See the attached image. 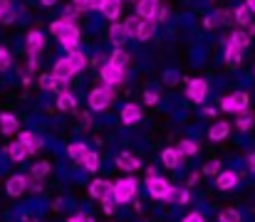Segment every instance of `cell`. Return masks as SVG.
I'll list each match as a JSON object with an SVG mask.
<instances>
[{
    "instance_id": "1",
    "label": "cell",
    "mask_w": 255,
    "mask_h": 222,
    "mask_svg": "<svg viewBox=\"0 0 255 222\" xmlns=\"http://www.w3.org/2000/svg\"><path fill=\"white\" fill-rule=\"evenodd\" d=\"M57 37H60L62 47H65L70 55L80 50V27H77L75 22H65V20H62V27H60Z\"/></svg>"
},
{
    "instance_id": "2",
    "label": "cell",
    "mask_w": 255,
    "mask_h": 222,
    "mask_svg": "<svg viewBox=\"0 0 255 222\" xmlns=\"http://www.w3.org/2000/svg\"><path fill=\"white\" fill-rule=\"evenodd\" d=\"M136 180L134 178H124V180H119L117 185H112V198H114V203H129L134 195H136Z\"/></svg>"
},
{
    "instance_id": "3",
    "label": "cell",
    "mask_w": 255,
    "mask_h": 222,
    "mask_svg": "<svg viewBox=\"0 0 255 222\" xmlns=\"http://www.w3.org/2000/svg\"><path fill=\"white\" fill-rule=\"evenodd\" d=\"M112 96H114V91H112V86H97V89H92L89 91V109H94V111H104L109 104H112Z\"/></svg>"
},
{
    "instance_id": "4",
    "label": "cell",
    "mask_w": 255,
    "mask_h": 222,
    "mask_svg": "<svg viewBox=\"0 0 255 222\" xmlns=\"http://www.w3.org/2000/svg\"><path fill=\"white\" fill-rule=\"evenodd\" d=\"M248 104H251L248 91H236V94H231V96H223V101H221L223 111H233V114L246 111V109H248Z\"/></svg>"
},
{
    "instance_id": "5",
    "label": "cell",
    "mask_w": 255,
    "mask_h": 222,
    "mask_svg": "<svg viewBox=\"0 0 255 222\" xmlns=\"http://www.w3.org/2000/svg\"><path fill=\"white\" fill-rule=\"evenodd\" d=\"M186 94H188V99H191L193 104H203V101H206V94H208V84H206V79H191Z\"/></svg>"
},
{
    "instance_id": "6",
    "label": "cell",
    "mask_w": 255,
    "mask_h": 222,
    "mask_svg": "<svg viewBox=\"0 0 255 222\" xmlns=\"http://www.w3.org/2000/svg\"><path fill=\"white\" fill-rule=\"evenodd\" d=\"M146 188H149V195L151 198H156V200H166V195H169L171 185L169 180H164V178H146Z\"/></svg>"
},
{
    "instance_id": "7",
    "label": "cell",
    "mask_w": 255,
    "mask_h": 222,
    "mask_svg": "<svg viewBox=\"0 0 255 222\" xmlns=\"http://www.w3.org/2000/svg\"><path fill=\"white\" fill-rule=\"evenodd\" d=\"M124 76H127V72H124V70H119V67H112L109 62L102 67V79H104V84H107V86L122 84V81H124Z\"/></svg>"
},
{
    "instance_id": "8",
    "label": "cell",
    "mask_w": 255,
    "mask_h": 222,
    "mask_svg": "<svg viewBox=\"0 0 255 222\" xmlns=\"http://www.w3.org/2000/svg\"><path fill=\"white\" fill-rule=\"evenodd\" d=\"M159 5H161L159 0H139V2H136V17H141V20H154Z\"/></svg>"
},
{
    "instance_id": "9",
    "label": "cell",
    "mask_w": 255,
    "mask_h": 222,
    "mask_svg": "<svg viewBox=\"0 0 255 222\" xmlns=\"http://www.w3.org/2000/svg\"><path fill=\"white\" fill-rule=\"evenodd\" d=\"M25 188H27V175H12L7 180V185H5V190H7L10 198H20L25 193Z\"/></svg>"
},
{
    "instance_id": "10",
    "label": "cell",
    "mask_w": 255,
    "mask_h": 222,
    "mask_svg": "<svg viewBox=\"0 0 255 222\" xmlns=\"http://www.w3.org/2000/svg\"><path fill=\"white\" fill-rule=\"evenodd\" d=\"M17 141L25 146L27 153H37V150L42 148V136H37V134H32V131H22Z\"/></svg>"
},
{
    "instance_id": "11",
    "label": "cell",
    "mask_w": 255,
    "mask_h": 222,
    "mask_svg": "<svg viewBox=\"0 0 255 222\" xmlns=\"http://www.w3.org/2000/svg\"><path fill=\"white\" fill-rule=\"evenodd\" d=\"M117 168H122V170H127V173H134V170L141 168V160H139L136 155H131V153H119V155H117Z\"/></svg>"
},
{
    "instance_id": "12",
    "label": "cell",
    "mask_w": 255,
    "mask_h": 222,
    "mask_svg": "<svg viewBox=\"0 0 255 222\" xmlns=\"http://www.w3.org/2000/svg\"><path fill=\"white\" fill-rule=\"evenodd\" d=\"M216 185H218L221 190H233V188L238 185V173H233V170H223V173H218Z\"/></svg>"
},
{
    "instance_id": "13",
    "label": "cell",
    "mask_w": 255,
    "mask_h": 222,
    "mask_svg": "<svg viewBox=\"0 0 255 222\" xmlns=\"http://www.w3.org/2000/svg\"><path fill=\"white\" fill-rule=\"evenodd\" d=\"M89 195L97 198V200H104L107 195H112V183L109 180H94L89 185Z\"/></svg>"
},
{
    "instance_id": "14",
    "label": "cell",
    "mask_w": 255,
    "mask_h": 222,
    "mask_svg": "<svg viewBox=\"0 0 255 222\" xmlns=\"http://www.w3.org/2000/svg\"><path fill=\"white\" fill-rule=\"evenodd\" d=\"M166 200H169L171 205H188L191 190H188V188H171L169 195H166Z\"/></svg>"
},
{
    "instance_id": "15",
    "label": "cell",
    "mask_w": 255,
    "mask_h": 222,
    "mask_svg": "<svg viewBox=\"0 0 255 222\" xmlns=\"http://www.w3.org/2000/svg\"><path fill=\"white\" fill-rule=\"evenodd\" d=\"M122 121H124L127 126L141 121V106H136V104H127V106L122 109Z\"/></svg>"
},
{
    "instance_id": "16",
    "label": "cell",
    "mask_w": 255,
    "mask_h": 222,
    "mask_svg": "<svg viewBox=\"0 0 255 222\" xmlns=\"http://www.w3.org/2000/svg\"><path fill=\"white\" fill-rule=\"evenodd\" d=\"M99 12H102L107 20H112V22H114V20L119 17V12H122V0H104Z\"/></svg>"
},
{
    "instance_id": "17",
    "label": "cell",
    "mask_w": 255,
    "mask_h": 222,
    "mask_svg": "<svg viewBox=\"0 0 255 222\" xmlns=\"http://www.w3.org/2000/svg\"><path fill=\"white\" fill-rule=\"evenodd\" d=\"M72 74H77V72L72 70V65H70V60H67V57L55 62V67H52V76H57V79H70Z\"/></svg>"
},
{
    "instance_id": "18",
    "label": "cell",
    "mask_w": 255,
    "mask_h": 222,
    "mask_svg": "<svg viewBox=\"0 0 255 222\" xmlns=\"http://www.w3.org/2000/svg\"><path fill=\"white\" fill-rule=\"evenodd\" d=\"M42 47H45V35L37 32V30L27 32V50H30V55H37Z\"/></svg>"
},
{
    "instance_id": "19",
    "label": "cell",
    "mask_w": 255,
    "mask_h": 222,
    "mask_svg": "<svg viewBox=\"0 0 255 222\" xmlns=\"http://www.w3.org/2000/svg\"><path fill=\"white\" fill-rule=\"evenodd\" d=\"M109 37H112V42H114L117 47H122V45L129 40V35H127L124 25H119V22H112V27H109Z\"/></svg>"
},
{
    "instance_id": "20",
    "label": "cell",
    "mask_w": 255,
    "mask_h": 222,
    "mask_svg": "<svg viewBox=\"0 0 255 222\" xmlns=\"http://www.w3.org/2000/svg\"><path fill=\"white\" fill-rule=\"evenodd\" d=\"M228 134H231V124H226V121H218V124H213V126H211V131H208V139H211V141H223Z\"/></svg>"
},
{
    "instance_id": "21",
    "label": "cell",
    "mask_w": 255,
    "mask_h": 222,
    "mask_svg": "<svg viewBox=\"0 0 255 222\" xmlns=\"http://www.w3.org/2000/svg\"><path fill=\"white\" fill-rule=\"evenodd\" d=\"M0 131L5 136H12L17 131V119L12 114H0Z\"/></svg>"
},
{
    "instance_id": "22",
    "label": "cell",
    "mask_w": 255,
    "mask_h": 222,
    "mask_svg": "<svg viewBox=\"0 0 255 222\" xmlns=\"http://www.w3.org/2000/svg\"><path fill=\"white\" fill-rule=\"evenodd\" d=\"M60 111H72L75 106H77V99L70 94V91H62L60 96H57V104H55Z\"/></svg>"
},
{
    "instance_id": "23",
    "label": "cell",
    "mask_w": 255,
    "mask_h": 222,
    "mask_svg": "<svg viewBox=\"0 0 255 222\" xmlns=\"http://www.w3.org/2000/svg\"><path fill=\"white\" fill-rule=\"evenodd\" d=\"M161 160H164L166 168H178V165H181V153H178L176 148H166V150L161 153Z\"/></svg>"
},
{
    "instance_id": "24",
    "label": "cell",
    "mask_w": 255,
    "mask_h": 222,
    "mask_svg": "<svg viewBox=\"0 0 255 222\" xmlns=\"http://www.w3.org/2000/svg\"><path fill=\"white\" fill-rule=\"evenodd\" d=\"M129 60H131V57H129V55H127V52L119 47V50H114V52H112V57H109V65H112V67H119V70H124V67L129 65Z\"/></svg>"
},
{
    "instance_id": "25",
    "label": "cell",
    "mask_w": 255,
    "mask_h": 222,
    "mask_svg": "<svg viewBox=\"0 0 255 222\" xmlns=\"http://www.w3.org/2000/svg\"><path fill=\"white\" fill-rule=\"evenodd\" d=\"M154 32H156V22H154V20H141V25H139V30H136V37H139V40H149Z\"/></svg>"
},
{
    "instance_id": "26",
    "label": "cell",
    "mask_w": 255,
    "mask_h": 222,
    "mask_svg": "<svg viewBox=\"0 0 255 222\" xmlns=\"http://www.w3.org/2000/svg\"><path fill=\"white\" fill-rule=\"evenodd\" d=\"M251 45V37L243 32V30H236L231 32V47H238V50H246Z\"/></svg>"
},
{
    "instance_id": "27",
    "label": "cell",
    "mask_w": 255,
    "mask_h": 222,
    "mask_svg": "<svg viewBox=\"0 0 255 222\" xmlns=\"http://www.w3.org/2000/svg\"><path fill=\"white\" fill-rule=\"evenodd\" d=\"M67 153H70V158H72V160L82 163V160H85V155L89 153V148H87L85 144H72V146L67 148Z\"/></svg>"
},
{
    "instance_id": "28",
    "label": "cell",
    "mask_w": 255,
    "mask_h": 222,
    "mask_svg": "<svg viewBox=\"0 0 255 222\" xmlns=\"http://www.w3.org/2000/svg\"><path fill=\"white\" fill-rule=\"evenodd\" d=\"M7 155H10L12 160H25V158H27V150H25V146H22L20 141H15V144L7 146Z\"/></svg>"
},
{
    "instance_id": "29",
    "label": "cell",
    "mask_w": 255,
    "mask_h": 222,
    "mask_svg": "<svg viewBox=\"0 0 255 222\" xmlns=\"http://www.w3.org/2000/svg\"><path fill=\"white\" fill-rule=\"evenodd\" d=\"M236 126H238V131H251V129H253V116H251V111H248V109L238 114Z\"/></svg>"
},
{
    "instance_id": "30",
    "label": "cell",
    "mask_w": 255,
    "mask_h": 222,
    "mask_svg": "<svg viewBox=\"0 0 255 222\" xmlns=\"http://www.w3.org/2000/svg\"><path fill=\"white\" fill-rule=\"evenodd\" d=\"M52 168H50V163H37V165H32V173H30V178L27 180H40L42 183V178L50 173Z\"/></svg>"
},
{
    "instance_id": "31",
    "label": "cell",
    "mask_w": 255,
    "mask_h": 222,
    "mask_svg": "<svg viewBox=\"0 0 255 222\" xmlns=\"http://www.w3.org/2000/svg\"><path fill=\"white\" fill-rule=\"evenodd\" d=\"M176 150L181 153V158H183V155H196V153H198V144L186 139V141H181V144L176 146Z\"/></svg>"
},
{
    "instance_id": "32",
    "label": "cell",
    "mask_w": 255,
    "mask_h": 222,
    "mask_svg": "<svg viewBox=\"0 0 255 222\" xmlns=\"http://www.w3.org/2000/svg\"><path fill=\"white\" fill-rule=\"evenodd\" d=\"M233 20L238 22V25H243V27H248L251 25V10L246 7V5H241L236 12H233Z\"/></svg>"
},
{
    "instance_id": "33",
    "label": "cell",
    "mask_w": 255,
    "mask_h": 222,
    "mask_svg": "<svg viewBox=\"0 0 255 222\" xmlns=\"http://www.w3.org/2000/svg\"><path fill=\"white\" fill-rule=\"evenodd\" d=\"M67 60H70V65H72V70H75V72H80V70H85L87 67V57L80 52V50H77V52H72Z\"/></svg>"
},
{
    "instance_id": "34",
    "label": "cell",
    "mask_w": 255,
    "mask_h": 222,
    "mask_svg": "<svg viewBox=\"0 0 255 222\" xmlns=\"http://www.w3.org/2000/svg\"><path fill=\"white\" fill-rule=\"evenodd\" d=\"M226 62H228V65H241V62H243V50L228 47V50H226Z\"/></svg>"
},
{
    "instance_id": "35",
    "label": "cell",
    "mask_w": 255,
    "mask_h": 222,
    "mask_svg": "<svg viewBox=\"0 0 255 222\" xmlns=\"http://www.w3.org/2000/svg\"><path fill=\"white\" fill-rule=\"evenodd\" d=\"M218 222H241V213L233 210V208H226V210H221Z\"/></svg>"
},
{
    "instance_id": "36",
    "label": "cell",
    "mask_w": 255,
    "mask_h": 222,
    "mask_svg": "<svg viewBox=\"0 0 255 222\" xmlns=\"http://www.w3.org/2000/svg\"><path fill=\"white\" fill-rule=\"evenodd\" d=\"M82 165H85L87 170H92V173H94V170L99 168V155H97L94 150H89V153L85 155V160H82Z\"/></svg>"
},
{
    "instance_id": "37",
    "label": "cell",
    "mask_w": 255,
    "mask_h": 222,
    "mask_svg": "<svg viewBox=\"0 0 255 222\" xmlns=\"http://www.w3.org/2000/svg\"><path fill=\"white\" fill-rule=\"evenodd\" d=\"M139 25H141V17H136V15H134V17H129V20L124 22V30H127V35H129V37H131V35L136 37V30H139Z\"/></svg>"
},
{
    "instance_id": "38",
    "label": "cell",
    "mask_w": 255,
    "mask_h": 222,
    "mask_svg": "<svg viewBox=\"0 0 255 222\" xmlns=\"http://www.w3.org/2000/svg\"><path fill=\"white\" fill-rule=\"evenodd\" d=\"M10 67H12V57H10L7 50L0 47V72H5V70H10Z\"/></svg>"
},
{
    "instance_id": "39",
    "label": "cell",
    "mask_w": 255,
    "mask_h": 222,
    "mask_svg": "<svg viewBox=\"0 0 255 222\" xmlns=\"http://www.w3.org/2000/svg\"><path fill=\"white\" fill-rule=\"evenodd\" d=\"M201 173H203V175H218V173H221V163H218V160H211V163L203 165Z\"/></svg>"
},
{
    "instance_id": "40",
    "label": "cell",
    "mask_w": 255,
    "mask_h": 222,
    "mask_svg": "<svg viewBox=\"0 0 255 222\" xmlns=\"http://www.w3.org/2000/svg\"><path fill=\"white\" fill-rule=\"evenodd\" d=\"M218 25H221V20H218V15H208V17L203 20V27H206V30H216Z\"/></svg>"
},
{
    "instance_id": "41",
    "label": "cell",
    "mask_w": 255,
    "mask_h": 222,
    "mask_svg": "<svg viewBox=\"0 0 255 222\" xmlns=\"http://www.w3.org/2000/svg\"><path fill=\"white\" fill-rule=\"evenodd\" d=\"M114 205H117V203H114V198H112V195H107V198L102 200V210H104L107 215H112V213H114Z\"/></svg>"
},
{
    "instance_id": "42",
    "label": "cell",
    "mask_w": 255,
    "mask_h": 222,
    "mask_svg": "<svg viewBox=\"0 0 255 222\" xmlns=\"http://www.w3.org/2000/svg\"><path fill=\"white\" fill-rule=\"evenodd\" d=\"M65 86H67V79H57V76H52V89H55V91L62 94V91H67Z\"/></svg>"
},
{
    "instance_id": "43",
    "label": "cell",
    "mask_w": 255,
    "mask_h": 222,
    "mask_svg": "<svg viewBox=\"0 0 255 222\" xmlns=\"http://www.w3.org/2000/svg\"><path fill=\"white\" fill-rule=\"evenodd\" d=\"M156 101H159V94H156V91H146V94H144V104H146V106H154Z\"/></svg>"
},
{
    "instance_id": "44",
    "label": "cell",
    "mask_w": 255,
    "mask_h": 222,
    "mask_svg": "<svg viewBox=\"0 0 255 222\" xmlns=\"http://www.w3.org/2000/svg\"><path fill=\"white\" fill-rule=\"evenodd\" d=\"M40 86L42 89H52V74H42L40 76Z\"/></svg>"
},
{
    "instance_id": "45",
    "label": "cell",
    "mask_w": 255,
    "mask_h": 222,
    "mask_svg": "<svg viewBox=\"0 0 255 222\" xmlns=\"http://www.w3.org/2000/svg\"><path fill=\"white\" fill-rule=\"evenodd\" d=\"M102 2L104 0H85V7L87 10H102Z\"/></svg>"
},
{
    "instance_id": "46",
    "label": "cell",
    "mask_w": 255,
    "mask_h": 222,
    "mask_svg": "<svg viewBox=\"0 0 255 222\" xmlns=\"http://www.w3.org/2000/svg\"><path fill=\"white\" fill-rule=\"evenodd\" d=\"M216 15H218L221 25H223V22H228V20H233V12H231V10H221V12H216Z\"/></svg>"
},
{
    "instance_id": "47",
    "label": "cell",
    "mask_w": 255,
    "mask_h": 222,
    "mask_svg": "<svg viewBox=\"0 0 255 222\" xmlns=\"http://www.w3.org/2000/svg\"><path fill=\"white\" fill-rule=\"evenodd\" d=\"M67 222H94V220H92V218H89L87 213H80V215H75V218H70V220H67Z\"/></svg>"
},
{
    "instance_id": "48",
    "label": "cell",
    "mask_w": 255,
    "mask_h": 222,
    "mask_svg": "<svg viewBox=\"0 0 255 222\" xmlns=\"http://www.w3.org/2000/svg\"><path fill=\"white\" fill-rule=\"evenodd\" d=\"M15 20V12H12V7L10 10H5L2 15H0V22H12Z\"/></svg>"
},
{
    "instance_id": "49",
    "label": "cell",
    "mask_w": 255,
    "mask_h": 222,
    "mask_svg": "<svg viewBox=\"0 0 255 222\" xmlns=\"http://www.w3.org/2000/svg\"><path fill=\"white\" fill-rule=\"evenodd\" d=\"M183 222H203V215L201 213H191V215H186Z\"/></svg>"
},
{
    "instance_id": "50",
    "label": "cell",
    "mask_w": 255,
    "mask_h": 222,
    "mask_svg": "<svg viewBox=\"0 0 255 222\" xmlns=\"http://www.w3.org/2000/svg\"><path fill=\"white\" fill-rule=\"evenodd\" d=\"M37 70V55H30V60H27V72H35Z\"/></svg>"
},
{
    "instance_id": "51",
    "label": "cell",
    "mask_w": 255,
    "mask_h": 222,
    "mask_svg": "<svg viewBox=\"0 0 255 222\" xmlns=\"http://www.w3.org/2000/svg\"><path fill=\"white\" fill-rule=\"evenodd\" d=\"M164 79H166V84H173V81H176L178 76H176L173 72H166V74H164Z\"/></svg>"
},
{
    "instance_id": "52",
    "label": "cell",
    "mask_w": 255,
    "mask_h": 222,
    "mask_svg": "<svg viewBox=\"0 0 255 222\" xmlns=\"http://www.w3.org/2000/svg\"><path fill=\"white\" fill-rule=\"evenodd\" d=\"M198 178H201V173H191V178H188V185H196V183H198Z\"/></svg>"
},
{
    "instance_id": "53",
    "label": "cell",
    "mask_w": 255,
    "mask_h": 222,
    "mask_svg": "<svg viewBox=\"0 0 255 222\" xmlns=\"http://www.w3.org/2000/svg\"><path fill=\"white\" fill-rule=\"evenodd\" d=\"M5 10H10V0H0V15H2Z\"/></svg>"
},
{
    "instance_id": "54",
    "label": "cell",
    "mask_w": 255,
    "mask_h": 222,
    "mask_svg": "<svg viewBox=\"0 0 255 222\" xmlns=\"http://www.w3.org/2000/svg\"><path fill=\"white\" fill-rule=\"evenodd\" d=\"M146 178H156V168H154V165L146 168Z\"/></svg>"
},
{
    "instance_id": "55",
    "label": "cell",
    "mask_w": 255,
    "mask_h": 222,
    "mask_svg": "<svg viewBox=\"0 0 255 222\" xmlns=\"http://www.w3.org/2000/svg\"><path fill=\"white\" fill-rule=\"evenodd\" d=\"M248 165H251V170L255 173V153H251V155H248Z\"/></svg>"
},
{
    "instance_id": "56",
    "label": "cell",
    "mask_w": 255,
    "mask_h": 222,
    "mask_svg": "<svg viewBox=\"0 0 255 222\" xmlns=\"http://www.w3.org/2000/svg\"><path fill=\"white\" fill-rule=\"evenodd\" d=\"M80 119H82V124H85V126H89V114H80Z\"/></svg>"
},
{
    "instance_id": "57",
    "label": "cell",
    "mask_w": 255,
    "mask_h": 222,
    "mask_svg": "<svg viewBox=\"0 0 255 222\" xmlns=\"http://www.w3.org/2000/svg\"><path fill=\"white\" fill-rule=\"evenodd\" d=\"M246 7H248L251 12H255V0H248V2H246Z\"/></svg>"
},
{
    "instance_id": "58",
    "label": "cell",
    "mask_w": 255,
    "mask_h": 222,
    "mask_svg": "<svg viewBox=\"0 0 255 222\" xmlns=\"http://www.w3.org/2000/svg\"><path fill=\"white\" fill-rule=\"evenodd\" d=\"M248 27H251V30H248V32H246V35H248V37H251V35H255V22H251V25H248Z\"/></svg>"
},
{
    "instance_id": "59",
    "label": "cell",
    "mask_w": 255,
    "mask_h": 222,
    "mask_svg": "<svg viewBox=\"0 0 255 222\" xmlns=\"http://www.w3.org/2000/svg\"><path fill=\"white\" fill-rule=\"evenodd\" d=\"M55 2H57V0H42V5H47V7H50V5H55Z\"/></svg>"
},
{
    "instance_id": "60",
    "label": "cell",
    "mask_w": 255,
    "mask_h": 222,
    "mask_svg": "<svg viewBox=\"0 0 255 222\" xmlns=\"http://www.w3.org/2000/svg\"><path fill=\"white\" fill-rule=\"evenodd\" d=\"M131 2H139V0H131Z\"/></svg>"
}]
</instances>
